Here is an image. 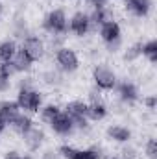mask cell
Segmentation results:
<instances>
[{"label": "cell", "instance_id": "obj_1", "mask_svg": "<svg viewBox=\"0 0 157 159\" xmlns=\"http://www.w3.org/2000/svg\"><path fill=\"white\" fill-rule=\"evenodd\" d=\"M41 28L52 39H63L69 34V15L63 7H52L43 15Z\"/></svg>", "mask_w": 157, "mask_h": 159}, {"label": "cell", "instance_id": "obj_2", "mask_svg": "<svg viewBox=\"0 0 157 159\" xmlns=\"http://www.w3.org/2000/svg\"><path fill=\"white\" fill-rule=\"evenodd\" d=\"M15 102L22 113L37 115L39 109L44 104V94L41 93L35 85H20L15 94Z\"/></svg>", "mask_w": 157, "mask_h": 159}, {"label": "cell", "instance_id": "obj_3", "mask_svg": "<svg viewBox=\"0 0 157 159\" xmlns=\"http://www.w3.org/2000/svg\"><path fill=\"white\" fill-rule=\"evenodd\" d=\"M98 37L102 41V44L105 46V50H109L111 54L122 50V41H124L122 24L118 20H115V19L105 20L104 24L98 26Z\"/></svg>", "mask_w": 157, "mask_h": 159}, {"label": "cell", "instance_id": "obj_4", "mask_svg": "<svg viewBox=\"0 0 157 159\" xmlns=\"http://www.w3.org/2000/svg\"><path fill=\"white\" fill-rule=\"evenodd\" d=\"M54 63L61 74H74L81 67V59H79V54L76 52V48L65 46V44L57 46L54 50Z\"/></svg>", "mask_w": 157, "mask_h": 159}, {"label": "cell", "instance_id": "obj_5", "mask_svg": "<svg viewBox=\"0 0 157 159\" xmlns=\"http://www.w3.org/2000/svg\"><path fill=\"white\" fill-rule=\"evenodd\" d=\"M91 80H92L94 89H98L100 93H111V91H115L118 83V74L109 65L96 63L91 70Z\"/></svg>", "mask_w": 157, "mask_h": 159}, {"label": "cell", "instance_id": "obj_6", "mask_svg": "<svg viewBox=\"0 0 157 159\" xmlns=\"http://www.w3.org/2000/svg\"><path fill=\"white\" fill-rule=\"evenodd\" d=\"M56 152H57L59 159H105L104 152L96 146L76 148L72 144H61Z\"/></svg>", "mask_w": 157, "mask_h": 159}, {"label": "cell", "instance_id": "obj_7", "mask_svg": "<svg viewBox=\"0 0 157 159\" xmlns=\"http://www.w3.org/2000/svg\"><path fill=\"white\" fill-rule=\"evenodd\" d=\"M63 111L72 119L76 131H87L91 128V122L87 119V102L83 100H70L65 104Z\"/></svg>", "mask_w": 157, "mask_h": 159}, {"label": "cell", "instance_id": "obj_8", "mask_svg": "<svg viewBox=\"0 0 157 159\" xmlns=\"http://www.w3.org/2000/svg\"><path fill=\"white\" fill-rule=\"evenodd\" d=\"M91 32H92V24L89 19V11L76 9L72 15H69V34H72L78 39H83Z\"/></svg>", "mask_w": 157, "mask_h": 159}, {"label": "cell", "instance_id": "obj_9", "mask_svg": "<svg viewBox=\"0 0 157 159\" xmlns=\"http://www.w3.org/2000/svg\"><path fill=\"white\" fill-rule=\"evenodd\" d=\"M115 93H117V100L122 106H135L137 102H141V91H139V85L131 80H122L118 81L117 87H115Z\"/></svg>", "mask_w": 157, "mask_h": 159}, {"label": "cell", "instance_id": "obj_10", "mask_svg": "<svg viewBox=\"0 0 157 159\" xmlns=\"http://www.w3.org/2000/svg\"><path fill=\"white\" fill-rule=\"evenodd\" d=\"M20 48L37 63L41 59H44V56H46V50H48V46H46V41L39 37V35H35V34H30V35H26L24 39H22V44H20Z\"/></svg>", "mask_w": 157, "mask_h": 159}, {"label": "cell", "instance_id": "obj_11", "mask_svg": "<svg viewBox=\"0 0 157 159\" xmlns=\"http://www.w3.org/2000/svg\"><path fill=\"white\" fill-rule=\"evenodd\" d=\"M48 128L52 129V133H56L57 137H63V139H69V137H72V135L76 133L74 122H72V119H70L65 111H61L56 119L52 120V122L48 124Z\"/></svg>", "mask_w": 157, "mask_h": 159}, {"label": "cell", "instance_id": "obj_12", "mask_svg": "<svg viewBox=\"0 0 157 159\" xmlns=\"http://www.w3.org/2000/svg\"><path fill=\"white\" fill-rule=\"evenodd\" d=\"M20 139H22V144L26 146L28 152H41L43 146H44V143H46V133H44L43 128L34 126V128H32L30 131H26Z\"/></svg>", "mask_w": 157, "mask_h": 159}, {"label": "cell", "instance_id": "obj_13", "mask_svg": "<svg viewBox=\"0 0 157 159\" xmlns=\"http://www.w3.org/2000/svg\"><path fill=\"white\" fill-rule=\"evenodd\" d=\"M105 137L115 144H128L133 139V129L124 124H109L105 128Z\"/></svg>", "mask_w": 157, "mask_h": 159}, {"label": "cell", "instance_id": "obj_14", "mask_svg": "<svg viewBox=\"0 0 157 159\" xmlns=\"http://www.w3.org/2000/svg\"><path fill=\"white\" fill-rule=\"evenodd\" d=\"M109 115V106L104 102V98L87 102V119L89 122H102Z\"/></svg>", "mask_w": 157, "mask_h": 159}, {"label": "cell", "instance_id": "obj_15", "mask_svg": "<svg viewBox=\"0 0 157 159\" xmlns=\"http://www.w3.org/2000/svg\"><path fill=\"white\" fill-rule=\"evenodd\" d=\"M124 6L135 19H148L154 9V0H128Z\"/></svg>", "mask_w": 157, "mask_h": 159}, {"label": "cell", "instance_id": "obj_16", "mask_svg": "<svg viewBox=\"0 0 157 159\" xmlns=\"http://www.w3.org/2000/svg\"><path fill=\"white\" fill-rule=\"evenodd\" d=\"M89 19H91L92 30H98L100 24H104L105 20L113 19V11H111L109 4H94L92 9L89 11Z\"/></svg>", "mask_w": 157, "mask_h": 159}, {"label": "cell", "instance_id": "obj_17", "mask_svg": "<svg viewBox=\"0 0 157 159\" xmlns=\"http://www.w3.org/2000/svg\"><path fill=\"white\" fill-rule=\"evenodd\" d=\"M11 65H13V69H15V74H30L32 69H34V65H35V61L19 46L15 57L11 59Z\"/></svg>", "mask_w": 157, "mask_h": 159}, {"label": "cell", "instance_id": "obj_18", "mask_svg": "<svg viewBox=\"0 0 157 159\" xmlns=\"http://www.w3.org/2000/svg\"><path fill=\"white\" fill-rule=\"evenodd\" d=\"M35 126V122H34V119H32V115H28V113H19L15 119H13V122L9 124V128L19 135V137H22L26 131H30L32 128Z\"/></svg>", "mask_w": 157, "mask_h": 159}, {"label": "cell", "instance_id": "obj_19", "mask_svg": "<svg viewBox=\"0 0 157 159\" xmlns=\"http://www.w3.org/2000/svg\"><path fill=\"white\" fill-rule=\"evenodd\" d=\"M19 113H20V109H19V106H17L15 100H9V98L0 100V119L4 120L7 126L13 122V119H15Z\"/></svg>", "mask_w": 157, "mask_h": 159}, {"label": "cell", "instance_id": "obj_20", "mask_svg": "<svg viewBox=\"0 0 157 159\" xmlns=\"http://www.w3.org/2000/svg\"><path fill=\"white\" fill-rule=\"evenodd\" d=\"M13 76H15L13 65L11 63H0V94H4L11 89Z\"/></svg>", "mask_w": 157, "mask_h": 159}, {"label": "cell", "instance_id": "obj_21", "mask_svg": "<svg viewBox=\"0 0 157 159\" xmlns=\"http://www.w3.org/2000/svg\"><path fill=\"white\" fill-rule=\"evenodd\" d=\"M61 111H63V109H61V106H59V104H56V102H44L37 115L41 117V122L48 126V124L56 119Z\"/></svg>", "mask_w": 157, "mask_h": 159}, {"label": "cell", "instance_id": "obj_22", "mask_svg": "<svg viewBox=\"0 0 157 159\" xmlns=\"http://www.w3.org/2000/svg\"><path fill=\"white\" fill-rule=\"evenodd\" d=\"M19 50V44L15 39H2L0 41V63H11Z\"/></svg>", "mask_w": 157, "mask_h": 159}, {"label": "cell", "instance_id": "obj_23", "mask_svg": "<svg viewBox=\"0 0 157 159\" xmlns=\"http://www.w3.org/2000/svg\"><path fill=\"white\" fill-rule=\"evenodd\" d=\"M141 57H144L152 67L157 65V39L150 37L144 43H141Z\"/></svg>", "mask_w": 157, "mask_h": 159}, {"label": "cell", "instance_id": "obj_24", "mask_svg": "<svg viewBox=\"0 0 157 159\" xmlns=\"http://www.w3.org/2000/svg\"><path fill=\"white\" fill-rule=\"evenodd\" d=\"M41 81L43 83H46V85H50V87H57V85H61L63 83V74L56 69V67H52V69H46L43 74H41Z\"/></svg>", "mask_w": 157, "mask_h": 159}, {"label": "cell", "instance_id": "obj_25", "mask_svg": "<svg viewBox=\"0 0 157 159\" xmlns=\"http://www.w3.org/2000/svg\"><path fill=\"white\" fill-rule=\"evenodd\" d=\"M122 59H124V63H135V61H139L141 59V43H133V44L126 46L124 52H122Z\"/></svg>", "mask_w": 157, "mask_h": 159}, {"label": "cell", "instance_id": "obj_26", "mask_svg": "<svg viewBox=\"0 0 157 159\" xmlns=\"http://www.w3.org/2000/svg\"><path fill=\"white\" fill-rule=\"evenodd\" d=\"M142 157L144 159H157V141H155L154 135L146 139L144 148H142Z\"/></svg>", "mask_w": 157, "mask_h": 159}, {"label": "cell", "instance_id": "obj_27", "mask_svg": "<svg viewBox=\"0 0 157 159\" xmlns=\"http://www.w3.org/2000/svg\"><path fill=\"white\" fill-rule=\"evenodd\" d=\"M142 106H144V109H148L150 113H155L157 109V96L152 93V94H146V96H142Z\"/></svg>", "mask_w": 157, "mask_h": 159}, {"label": "cell", "instance_id": "obj_28", "mask_svg": "<svg viewBox=\"0 0 157 159\" xmlns=\"http://www.w3.org/2000/svg\"><path fill=\"white\" fill-rule=\"evenodd\" d=\"M120 156H122L124 159H139V152H137L135 146H131V144L128 143V144H122Z\"/></svg>", "mask_w": 157, "mask_h": 159}, {"label": "cell", "instance_id": "obj_29", "mask_svg": "<svg viewBox=\"0 0 157 159\" xmlns=\"http://www.w3.org/2000/svg\"><path fill=\"white\" fill-rule=\"evenodd\" d=\"M41 159H59V156H57V152H54V150H44V152L41 154Z\"/></svg>", "mask_w": 157, "mask_h": 159}, {"label": "cell", "instance_id": "obj_30", "mask_svg": "<svg viewBox=\"0 0 157 159\" xmlns=\"http://www.w3.org/2000/svg\"><path fill=\"white\" fill-rule=\"evenodd\" d=\"M20 156H22V154H19V152H7V154L4 156V159H20Z\"/></svg>", "mask_w": 157, "mask_h": 159}, {"label": "cell", "instance_id": "obj_31", "mask_svg": "<svg viewBox=\"0 0 157 159\" xmlns=\"http://www.w3.org/2000/svg\"><path fill=\"white\" fill-rule=\"evenodd\" d=\"M6 129H7V124H6V122H4V120L0 119V137H2V135H4V131H6Z\"/></svg>", "mask_w": 157, "mask_h": 159}, {"label": "cell", "instance_id": "obj_32", "mask_svg": "<svg viewBox=\"0 0 157 159\" xmlns=\"http://www.w3.org/2000/svg\"><path fill=\"white\" fill-rule=\"evenodd\" d=\"M2 17H4V4L0 2V20H2Z\"/></svg>", "mask_w": 157, "mask_h": 159}, {"label": "cell", "instance_id": "obj_33", "mask_svg": "<svg viewBox=\"0 0 157 159\" xmlns=\"http://www.w3.org/2000/svg\"><path fill=\"white\" fill-rule=\"evenodd\" d=\"M105 159H124L122 156H109V157H105Z\"/></svg>", "mask_w": 157, "mask_h": 159}, {"label": "cell", "instance_id": "obj_34", "mask_svg": "<svg viewBox=\"0 0 157 159\" xmlns=\"http://www.w3.org/2000/svg\"><path fill=\"white\" fill-rule=\"evenodd\" d=\"M20 159H35V157H34V156H28V154H26V156H20Z\"/></svg>", "mask_w": 157, "mask_h": 159}]
</instances>
